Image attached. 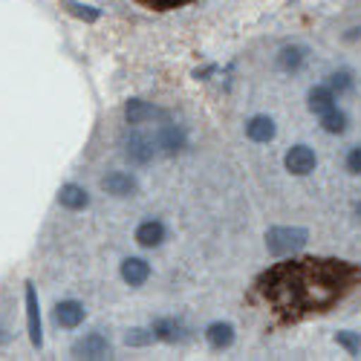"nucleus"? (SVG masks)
<instances>
[{"label":"nucleus","mask_w":361,"mask_h":361,"mask_svg":"<svg viewBox=\"0 0 361 361\" xmlns=\"http://www.w3.org/2000/svg\"><path fill=\"white\" fill-rule=\"evenodd\" d=\"M122 147H125V157H128L133 165H147L150 159L159 154L157 139L147 136V133H142V130H130V133L122 139Z\"/></svg>","instance_id":"3"},{"label":"nucleus","mask_w":361,"mask_h":361,"mask_svg":"<svg viewBox=\"0 0 361 361\" xmlns=\"http://www.w3.org/2000/svg\"><path fill=\"white\" fill-rule=\"evenodd\" d=\"M118 272H122V281H125L128 286H142V283L150 278V263L142 260V257H128Z\"/></svg>","instance_id":"14"},{"label":"nucleus","mask_w":361,"mask_h":361,"mask_svg":"<svg viewBox=\"0 0 361 361\" xmlns=\"http://www.w3.org/2000/svg\"><path fill=\"white\" fill-rule=\"evenodd\" d=\"M142 4L154 6V9H176V6H183V4H191V0H142Z\"/></svg>","instance_id":"25"},{"label":"nucleus","mask_w":361,"mask_h":361,"mask_svg":"<svg viewBox=\"0 0 361 361\" xmlns=\"http://www.w3.org/2000/svg\"><path fill=\"white\" fill-rule=\"evenodd\" d=\"M338 347H344L350 355H358L361 353V333H353V329H341V333L336 336Z\"/></svg>","instance_id":"22"},{"label":"nucleus","mask_w":361,"mask_h":361,"mask_svg":"<svg viewBox=\"0 0 361 361\" xmlns=\"http://www.w3.org/2000/svg\"><path fill=\"white\" fill-rule=\"evenodd\" d=\"M326 87L333 90L336 96L350 93V90H353V73H350V70H338V73H333V75L326 78Z\"/></svg>","instance_id":"20"},{"label":"nucleus","mask_w":361,"mask_h":361,"mask_svg":"<svg viewBox=\"0 0 361 361\" xmlns=\"http://www.w3.org/2000/svg\"><path fill=\"white\" fill-rule=\"evenodd\" d=\"M26 324H29V341L35 347H44V326H41V307L38 292L32 283H26Z\"/></svg>","instance_id":"6"},{"label":"nucleus","mask_w":361,"mask_h":361,"mask_svg":"<svg viewBox=\"0 0 361 361\" xmlns=\"http://www.w3.org/2000/svg\"><path fill=\"white\" fill-rule=\"evenodd\" d=\"M6 338H9V336L4 333V329H0V344H6Z\"/></svg>","instance_id":"26"},{"label":"nucleus","mask_w":361,"mask_h":361,"mask_svg":"<svg viewBox=\"0 0 361 361\" xmlns=\"http://www.w3.org/2000/svg\"><path fill=\"white\" fill-rule=\"evenodd\" d=\"M84 304L78 300H61V304L55 307V324L64 326V329H75L81 321H84Z\"/></svg>","instance_id":"13"},{"label":"nucleus","mask_w":361,"mask_h":361,"mask_svg":"<svg viewBox=\"0 0 361 361\" xmlns=\"http://www.w3.org/2000/svg\"><path fill=\"white\" fill-rule=\"evenodd\" d=\"M154 139H157L159 154H168V157H173L176 150L185 147V130L176 128V125H162V128L154 133Z\"/></svg>","instance_id":"9"},{"label":"nucleus","mask_w":361,"mask_h":361,"mask_svg":"<svg viewBox=\"0 0 361 361\" xmlns=\"http://www.w3.org/2000/svg\"><path fill=\"white\" fill-rule=\"evenodd\" d=\"M58 202H61L64 208H70V212H84V208L90 205V194L81 185L67 183V185H61V191H58Z\"/></svg>","instance_id":"15"},{"label":"nucleus","mask_w":361,"mask_h":361,"mask_svg":"<svg viewBox=\"0 0 361 361\" xmlns=\"http://www.w3.org/2000/svg\"><path fill=\"white\" fill-rule=\"evenodd\" d=\"M165 226L159 223V220H145V223H139V228H136V243L139 246H145V249H157V246H162L165 243Z\"/></svg>","instance_id":"12"},{"label":"nucleus","mask_w":361,"mask_h":361,"mask_svg":"<svg viewBox=\"0 0 361 361\" xmlns=\"http://www.w3.org/2000/svg\"><path fill=\"white\" fill-rule=\"evenodd\" d=\"M283 165H286V171L295 173V176H307V173L315 171L318 157H315V150H312V147H307V145H295V147L286 150Z\"/></svg>","instance_id":"4"},{"label":"nucleus","mask_w":361,"mask_h":361,"mask_svg":"<svg viewBox=\"0 0 361 361\" xmlns=\"http://www.w3.org/2000/svg\"><path fill=\"white\" fill-rule=\"evenodd\" d=\"M102 188L113 197H133L139 191V183L133 173H125V171H113L102 179Z\"/></svg>","instance_id":"7"},{"label":"nucleus","mask_w":361,"mask_h":361,"mask_svg":"<svg viewBox=\"0 0 361 361\" xmlns=\"http://www.w3.org/2000/svg\"><path fill=\"white\" fill-rule=\"evenodd\" d=\"M347 113H341L338 107H333V110H326V113H321V128L326 130V133H333V136H341V133H347Z\"/></svg>","instance_id":"19"},{"label":"nucleus","mask_w":361,"mask_h":361,"mask_svg":"<svg viewBox=\"0 0 361 361\" xmlns=\"http://www.w3.org/2000/svg\"><path fill=\"white\" fill-rule=\"evenodd\" d=\"M150 329L157 333V341H165V344H188L191 341V329L176 318H159V321H154Z\"/></svg>","instance_id":"5"},{"label":"nucleus","mask_w":361,"mask_h":361,"mask_svg":"<svg viewBox=\"0 0 361 361\" xmlns=\"http://www.w3.org/2000/svg\"><path fill=\"white\" fill-rule=\"evenodd\" d=\"M154 341H157L154 329H130V333L125 336V344H130V347H147Z\"/></svg>","instance_id":"23"},{"label":"nucleus","mask_w":361,"mask_h":361,"mask_svg":"<svg viewBox=\"0 0 361 361\" xmlns=\"http://www.w3.org/2000/svg\"><path fill=\"white\" fill-rule=\"evenodd\" d=\"M304 61H307V49L304 47H283L278 52V67L283 73H298L300 67H304Z\"/></svg>","instance_id":"18"},{"label":"nucleus","mask_w":361,"mask_h":361,"mask_svg":"<svg viewBox=\"0 0 361 361\" xmlns=\"http://www.w3.org/2000/svg\"><path fill=\"white\" fill-rule=\"evenodd\" d=\"M205 341L212 350H228L234 344V326L228 321H214L205 326Z\"/></svg>","instance_id":"11"},{"label":"nucleus","mask_w":361,"mask_h":361,"mask_svg":"<svg viewBox=\"0 0 361 361\" xmlns=\"http://www.w3.org/2000/svg\"><path fill=\"white\" fill-rule=\"evenodd\" d=\"M275 133H278V128H275V122L269 116H252L249 125H246V136L252 142H272Z\"/></svg>","instance_id":"16"},{"label":"nucleus","mask_w":361,"mask_h":361,"mask_svg":"<svg viewBox=\"0 0 361 361\" xmlns=\"http://www.w3.org/2000/svg\"><path fill=\"white\" fill-rule=\"evenodd\" d=\"M307 102H310V110H312L315 116H321V113H326V110L336 107V93H333V90H329L326 84H324V87H312L310 96H307Z\"/></svg>","instance_id":"17"},{"label":"nucleus","mask_w":361,"mask_h":361,"mask_svg":"<svg viewBox=\"0 0 361 361\" xmlns=\"http://www.w3.org/2000/svg\"><path fill=\"white\" fill-rule=\"evenodd\" d=\"M310 240V231L307 228H292V226H275L266 231V249L272 252L275 257H286V255H295L307 246Z\"/></svg>","instance_id":"2"},{"label":"nucleus","mask_w":361,"mask_h":361,"mask_svg":"<svg viewBox=\"0 0 361 361\" xmlns=\"http://www.w3.org/2000/svg\"><path fill=\"white\" fill-rule=\"evenodd\" d=\"M344 165H347L350 173H355V176L361 173V145H358V147H350V154H347V162H344Z\"/></svg>","instance_id":"24"},{"label":"nucleus","mask_w":361,"mask_h":361,"mask_svg":"<svg viewBox=\"0 0 361 361\" xmlns=\"http://www.w3.org/2000/svg\"><path fill=\"white\" fill-rule=\"evenodd\" d=\"M358 286V263L336 257H298L266 269L255 281V298L278 318V324H298L338 307Z\"/></svg>","instance_id":"1"},{"label":"nucleus","mask_w":361,"mask_h":361,"mask_svg":"<svg viewBox=\"0 0 361 361\" xmlns=\"http://www.w3.org/2000/svg\"><path fill=\"white\" fill-rule=\"evenodd\" d=\"M67 12L70 15H75V18H81V20H87V23H93V20H99L102 18V12L96 9V6H84V4H75V0H67Z\"/></svg>","instance_id":"21"},{"label":"nucleus","mask_w":361,"mask_h":361,"mask_svg":"<svg viewBox=\"0 0 361 361\" xmlns=\"http://www.w3.org/2000/svg\"><path fill=\"white\" fill-rule=\"evenodd\" d=\"M125 118H128V125H145V122H154V118H165V110L147 104L142 99H130L125 104Z\"/></svg>","instance_id":"10"},{"label":"nucleus","mask_w":361,"mask_h":361,"mask_svg":"<svg viewBox=\"0 0 361 361\" xmlns=\"http://www.w3.org/2000/svg\"><path fill=\"white\" fill-rule=\"evenodd\" d=\"M107 353H110V341L102 333H90V336H84L73 344L75 358H104Z\"/></svg>","instance_id":"8"}]
</instances>
